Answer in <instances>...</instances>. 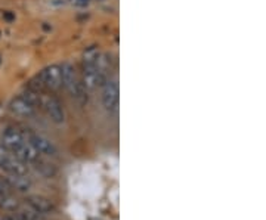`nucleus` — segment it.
<instances>
[{"mask_svg":"<svg viewBox=\"0 0 266 220\" xmlns=\"http://www.w3.org/2000/svg\"><path fill=\"white\" fill-rule=\"evenodd\" d=\"M0 143H2L12 155H15L26 164H31L33 161H36L40 157V154L29 142L24 130H20L17 127H8L2 133V140H0Z\"/></svg>","mask_w":266,"mask_h":220,"instance_id":"nucleus-1","label":"nucleus"},{"mask_svg":"<svg viewBox=\"0 0 266 220\" xmlns=\"http://www.w3.org/2000/svg\"><path fill=\"white\" fill-rule=\"evenodd\" d=\"M61 79H62V87L70 93V96L79 104L86 105L88 104V90L83 86L82 77L79 76L76 67L70 62H64L61 65Z\"/></svg>","mask_w":266,"mask_h":220,"instance_id":"nucleus-2","label":"nucleus"},{"mask_svg":"<svg viewBox=\"0 0 266 220\" xmlns=\"http://www.w3.org/2000/svg\"><path fill=\"white\" fill-rule=\"evenodd\" d=\"M62 87V79H61V65H49L45 70H42L30 83L31 90L36 92H57Z\"/></svg>","mask_w":266,"mask_h":220,"instance_id":"nucleus-3","label":"nucleus"},{"mask_svg":"<svg viewBox=\"0 0 266 220\" xmlns=\"http://www.w3.org/2000/svg\"><path fill=\"white\" fill-rule=\"evenodd\" d=\"M101 52L96 46H90L83 52V76L82 82L88 92L95 90L99 86V73H98V58Z\"/></svg>","mask_w":266,"mask_h":220,"instance_id":"nucleus-4","label":"nucleus"},{"mask_svg":"<svg viewBox=\"0 0 266 220\" xmlns=\"http://www.w3.org/2000/svg\"><path fill=\"white\" fill-rule=\"evenodd\" d=\"M102 104H104V108L111 114V112H116L117 108H118V83H117V79L114 77H110L102 86Z\"/></svg>","mask_w":266,"mask_h":220,"instance_id":"nucleus-5","label":"nucleus"},{"mask_svg":"<svg viewBox=\"0 0 266 220\" xmlns=\"http://www.w3.org/2000/svg\"><path fill=\"white\" fill-rule=\"evenodd\" d=\"M40 107L46 111L48 117L51 118V121H54L55 124H62L65 121V111L64 107L61 104V101L54 96V95H48V96H42V102Z\"/></svg>","mask_w":266,"mask_h":220,"instance_id":"nucleus-6","label":"nucleus"},{"mask_svg":"<svg viewBox=\"0 0 266 220\" xmlns=\"http://www.w3.org/2000/svg\"><path fill=\"white\" fill-rule=\"evenodd\" d=\"M29 142L33 145V148L40 154V155H48V157H57L58 155V149L54 145V142H51L48 138H45L40 133H36L33 130H24Z\"/></svg>","mask_w":266,"mask_h":220,"instance_id":"nucleus-7","label":"nucleus"},{"mask_svg":"<svg viewBox=\"0 0 266 220\" xmlns=\"http://www.w3.org/2000/svg\"><path fill=\"white\" fill-rule=\"evenodd\" d=\"M9 111L20 117H33L37 112V107L30 99H27L24 95H20L11 101Z\"/></svg>","mask_w":266,"mask_h":220,"instance_id":"nucleus-8","label":"nucleus"},{"mask_svg":"<svg viewBox=\"0 0 266 220\" xmlns=\"http://www.w3.org/2000/svg\"><path fill=\"white\" fill-rule=\"evenodd\" d=\"M26 204H29L31 208H34L37 213L46 216V214H52L55 211V204L46 198V196H42V195H30L27 199H26Z\"/></svg>","mask_w":266,"mask_h":220,"instance_id":"nucleus-9","label":"nucleus"},{"mask_svg":"<svg viewBox=\"0 0 266 220\" xmlns=\"http://www.w3.org/2000/svg\"><path fill=\"white\" fill-rule=\"evenodd\" d=\"M12 189V192H27L31 188V180L27 177V174H8V177H5Z\"/></svg>","mask_w":266,"mask_h":220,"instance_id":"nucleus-10","label":"nucleus"},{"mask_svg":"<svg viewBox=\"0 0 266 220\" xmlns=\"http://www.w3.org/2000/svg\"><path fill=\"white\" fill-rule=\"evenodd\" d=\"M31 165L43 176V177H48V179H51V177H55L57 174H58V170H57V167L54 165V164H51V163H48V161H45V160H42L40 157L36 160V161H33L31 163Z\"/></svg>","mask_w":266,"mask_h":220,"instance_id":"nucleus-11","label":"nucleus"},{"mask_svg":"<svg viewBox=\"0 0 266 220\" xmlns=\"http://www.w3.org/2000/svg\"><path fill=\"white\" fill-rule=\"evenodd\" d=\"M14 213L20 217V220H45V216L37 213L29 204H24V205L20 204V207Z\"/></svg>","mask_w":266,"mask_h":220,"instance_id":"nucleus-12","label":"nucleus"},{"mask_svg":"<svg viewBox=\"0 0 266 220\" xmlns=\"http://www.w3.org/2000/svg\"><path fill=\"white\" fill-rule=\"evenodd\" d=\"M20 207V201L12 195V192H0V208L6 211H15Z\"/></svg>","mask_w":266,"mask_h":220,"instance_id":"nucleus-13","label":"nucleus"},{"mask_svg":"<svg viewBox=\"0 0 266 220\" xmlns=\"http://www.w3.org/2000/svg\"><path fill=\"white\" fill-rule=\"evenodd\" d=\"M0 192H12V189H11L8 180L3 179V177H0Z\"/></svg>","mask_w":266,"mask_h":220,"instance_id":"nucleus-14","label":"nucleus"},{"mask_svg":"<svg viewBox=\"0 0 266 220\" xmlns=\"http://www.w3.org/2000/svg\"><path fill=\"white\" fill-rule=\"evenodd\" d=\"M8 155H9V151H8L2 143H0V164L5 161V158H6Z\"/></svg>","mask_w":266,"mask_h":220,"instance_id":"nucleus-15","label":"nucleus"},{"mask_svg":"<svg viewBox=\"0 0 266 220\" xmlns=\"http://www.w3.org/2000/svg\"><path fill=\"white\" fill-rule=\"evenodd\" d=\"M12 214H5V216H2V220H20V217L14 213V211H11Z\"/></svg>","mask_w":266,"mask_h":220,"instance_id":"nucleus-16","label":"nucleus"},{"mask_svg":"<svg viewBox=\"0 0 266 220\" xmlns=\"http://www.w3.org/2000/svg\"><path fill=\"white\" fill-rule=\"evenodd\" d=\"M0 220H2V216H0Z\"/></svg>","mask_w":266,"mask_h":220,"instance_id":"nucleus-17","label":"nucleus"}]
</instances>
